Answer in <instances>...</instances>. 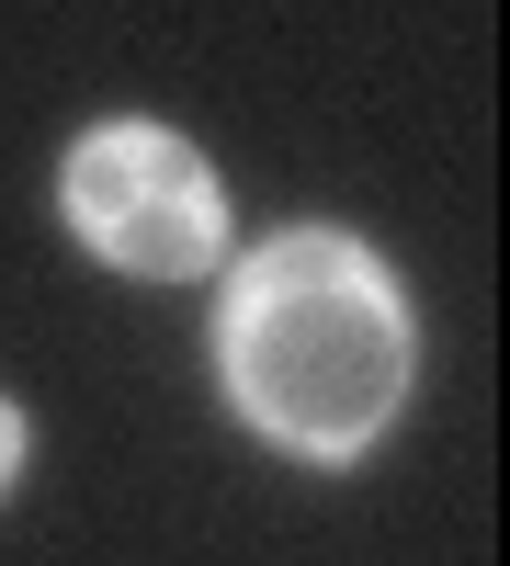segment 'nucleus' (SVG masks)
Segmentation results:
<instances>
[{
  "instance_id": "nucleus-1",
  "label": "nucleus",
  "mask_w": 510,
  "mask_h": 566,
  "mask_svg": "<svg viewBox=\"0 0 510 566\" xmlns=\"http://www.w3.org/2000/svg\"><path fill=\"white\" fill-rule=\"evenodd\" d=\"M216 386L272 453L363 464L420 386V306L397 261L363 250L352 227H284L250 261H227Z\"/></svg>"
},
{
  "instance_id": "nucleus-2",
  "label": "nucleus",
  "mask_w": 510,
  "mask_h": 566,
  "mask_svg": "<svg viewBox=\"0 0 510 566\" xmlns=\"http://www.w3.org/2000/svg\"><path fill=\"white\" fill-rule=\"evenodd\" d=\"M58 216L125 283H205L227 261V181L181 125L103 114L58 148Z\"/></svg>"
},
{
  "instance_id": "nucleus-3",
  "label": "nucleus",
  "mask_w": 510,
  "mask_h": 566,
  "mask_svg": "<svg viewBox=\"0 0 510 566\" xmlns=\"http://www.w3.org/2000/svg\"><path fill=\"white\" fill-rule=\"evenodd\" d=\"M34 476V419H23V397L0 408V488H23Z\"/></svg>"
}]
</instances>
